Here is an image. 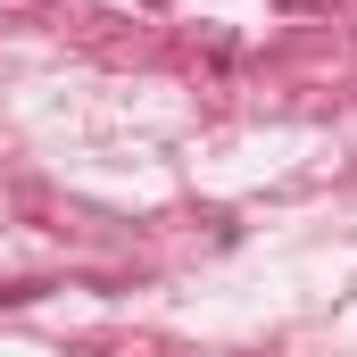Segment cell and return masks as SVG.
Wrapping results in <instances>:
<instances>
[{
  "label": "cell",
  "mask_w": 357,
  "mask_h": 357,
  "mask_svg": "<svg viewBox=\"0 0 357 357\" xmlns=\"http://www.w3.org/2000/svg\"><path fill=\"white\" fill-rule=\"evenodd\" d=\"M282 8H299V0H282Z\"/></svg>",
  "instance_id": "obj_1"
}]
</instances>
